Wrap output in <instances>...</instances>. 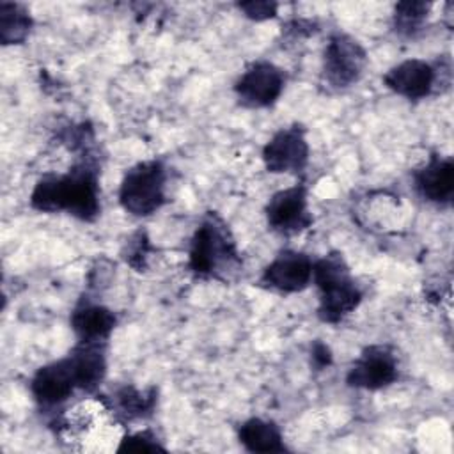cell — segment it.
I'll return each instance as SVG.
<instances>
[{"label": "cell", "mask_w": 454, "mask_h": 454, "mask_svg": "<svg viewBox=\"0 0 454 454\" xmlns=\"http://www.w3.org/2000/svg\"><path fill=\"white\" fill-rule=\"evenodd\" d=\"M101 163L96 153L80 154L64 174L41 176L28 197L30 207L39 213H66L80 222L92 223L101 215Z\"/></svg>", "instance_id": "obj_1"}, {"label": "cell", "mask_w": 454, "mask_h": 454, "mask_svg": "<svg viewBox=\"0 0 454 454\" xmlns=\"http://www.w3.org/2000/svg\"><path fill=\"white\" fill-rule=\"evenodd\" d=\"M188 270L204 280L231 282L243 270V259L229 223L215 211H207L188 248Z\"/></svg>", "instance_id": "obj_2"}, {"label": "cell", "mask_w": 454, "mask_h": 454, "mask_svg": "<svg viewBox=\"0 0 454 454\" xmlns=\"http://www.w3.org/2000/svg\"><path fill=\"white\" fill-rule=\"evenodd\" d=\"M312 284L317 289V317L326 325H339L353 314L364 300L351 268L340 252L332 250L314 261Z\"/></svg>", "instance_id": "obj_3"}, {"label": "cell", "mask_w": 454, "mask_h": 454, "mask_svg": "<svg viewBox=\"0 0 454 454\" xmlns=\"http://www.w3.org/2000/svg\"><path fill=\"white\" fill-rule=\"evenodd\" d=\"M168 170L161 160H144L129 167L119 184L121 207L137 218L151 216L167 202Z\"/></svg>", "instance_id": "obj_4"}, {"label": "cell", "mask_w": 454, "mask_h": 454, "mask_svg": "<svg viewBox=\"0 0 454 454\" xmlns=\"http://www.w3.org/2000/svg\"><path fill=\"white\" fill-rule=\"evenodd\" d=\"M450 60L426 62L422 59H408L392 66L383 74V85L394 94L408 99L420 101L434 94L440 87L450 85Z\"/></svg>", "instance_id": "obj_5"}, {"label": "cell", "mask_w": 454, "mask_h": 454, "mask_svg": "<svg viewBox=\"0 0 454 454\" xmlns=\"http://www.w3.org/2000/svg\"><path fill=\"white\" fill-rule=\"evenodd\" d=\"M365 48L349 34L335 30L328 35L323 64L321 83L333 92H342L353 87L367 67Z\"/></svg>", "instance_id": "obj_6"}, {"label": "cell", "mask_w": 454, "mask_h": 454, "mask_svg": "<svg viewBox=\"0 0 454 454\" xmlns=\"http://www.w3.org/2000/svg\"><path fill=\"white\" fill-rule=\"evenodd\" d=\"M286 87V73L270 60H255L236 78L232 90L245 108L273 106Z\"/></svg>", "instance_id": "obj_7"}, {"label": "cell", "mask_w": 454, "mask_h": 454, "mask_svg": "<svg viewBox=\"0 0 454 454\" xmlns=\"http://www.w3.org/2000/svg\"><path fill=\"white\" fill-rule=\"evenodd\" d=\"M264 216L268 229L280 236H296L307 231L314 218L309 209V188L303 181L275 192L266 207Z\"/></svg>", "instance_id": "obj_8"}, {"label": "cell", "mask_w": 454, "mask_h": 454, "mask_svg": "<svg viewBox=\"0 0 454 454\" xmlns=\"http://www.w3.org/2000/svg\"><path fill=\"white\" fill-rule=\"evenodd\" d=\"M399 378V362L392 346H365L346 372V383L358 390H383Z\"/></svg>", "instance_id": "obj_9"}, {"label": "cell", "mask_w": 454, "mask_h": 454, "mask_svg": "<svg viewBox=\"0 0 454 454\" xmlns=\"http://www.w3.org/2000/svg\"><path fill=\"white\" fill-rule=\"evenodd\" d=\"M310 147L303 124L293 122L280 128L264 144L261 158L270 174H301L309 165Z\"/></svg>", "instance_id": "obj_10"}, {"label": "cell", "mask_w": 454, "mask_h": 454, "mask_svg": "<svg viewBox=\"0 0 454 454\" xmlns=\"http://www.w3.org/2000/svg\"><path fill=\"white\" fill-rule=\"evenodd\" d=\"M312 266L314 259L305 252L284 248L264 266L259 286L280 294L300 293L312 284Z\"/></svg>", "instance_id": "obj_11"}, {"label": "cell", "mask_w": 454, "mask_h": 454, "mask_svg": "<svg viewBox=\"0 0 454 454\" xmlns=\"http://www.w3.org/2000/svg\"><path fill=\"white\" fill-rule=\"evenodd\" d=\"M417 195L438 207H449L454 197V161L450 156L433 153L426 163L411 170Z\"/></svg>", "instance_id": "obj_12"}, {"label": "cell", "mask_w": 454, "mask_h": 454, "mask_svg": "<svg viewBox=\"0 0 454 454\" xmlns=\"http://www.w3.org/2000/svg\"><path fill=\"white\" fill-rule=\"evenodd\" d=\"M28 387L35 404L44 411L57 410L76 392L74 380L64 356L39 367Z\"/></svg>", "instance_id": "obj_13"}, {"label": "cell", "mask_w": 454, "mask_h": 454, "mask_svg": "<svg viewBox=\"0 0 454 454\" xmlns=\"http://www.w3.org/2000/svg\"><path fill=\"white\" fill-rule=\"evenodd\" d=\"M106 348L108 342L76 340V344L64 356L74 380L76 390L92 394L105 381L108 371Z\"/></svg>", "instance_id": "obj_14"}, {"label": "cell", "mask_w": 454, "mask_h": 454, "mask_svg": "<svg viewBox=\"0 0 454 454\" xmlns=\"http://www.w3.org/2000/svg\"><path fill=\"white\" fill-rule=\"evenodd\" d=\"M69 323L78 340L108 342L117 325V316L106 305L83 294L73 307Z\"/></svg>", "instance_id": "obj_15"}, {"label": "cell", "mask_w": 454, "mask_h": 454, "mask_svg": "<svg viewBox=\"0 0 454 454\" xmlns=\"http://www.w3.org/2000/svg\"><path fill=\"white\" fill-rule=\"evenodd\" d=\"M158 403V390L154 387L140 390L133 385L117 387L112 395L103 399L105 408L122 422L147 419L154 413Z\"/></svg>", "instance_id": "obj_16"}, {"label": "cell", "mask_w": 454, "mask_h": 454, "mask_svg": "<svg viewBox=\"0 0 454 454\" xmlns=\"http://www.w3.org/2000/svg\"><path fill=\"white\" fill-rule=\"evenodd\" d=\"M238 440L248 452H286L287 447L284 443L282 429L268 419L250 417L243 420L236 429Z\"/></svg>", "instance_id": "obj_17"}, {"label": "cell", "mask_w": 454, "mask_h": 454, "mask_svg": "<svg viewBox=\"0 0 454 454\" xmlns=\"http://www.w3.org/2000/svg\"><path fill=\"white\" fill-rule=\"evenodd\" d=\"M34 20L25 5L0 2V43L4 46L23 44L30 35Z\"/></svg>", "instance_id": "obj_18"}, {"label": "cell", "mask_w": 454, "mask_h": 454, "mask_svg": "<svg viewBox=\"0 0 454 454\" xmlns=\"http://www.w3.org/2000/svg\"><path fill=\"white\" fill-rule=\"evenodd\" d=\"M433 4L429 2H397L392 12V28L397 35L413 39L424 30Z\"/></svg>", "instance_id": "obj_19"}, {"label": "cell", "mask_w": 454, "mask_h": 454, "mask_svg": "<svg viewBox=\"0 0 454 454\" xmlns=\"http://www.w3.org/2000/svg\"><path fill=\"white\" fill-rule=\"evenodd\" d=\"M151 250H153V247L149 243L145 231L138 229L126 241V245L122 248V257H124L126 264H129L135 271H145Z\"/></svg>", "instance_id": "obj_20"}, {"label": "cell", "mask_w": 454, "mask_h": 454, "mask_svg": "<svg viewBox=\"0 0 454 454\" xmlns=\"http://www.w3.org/2000/svg\"><path fill=\"white\" fill-rule=\"evenodd\" d=\"M149 450H165V445L151 429L126 433L121 438L117 447V452H149Z\"/></svg>", "instance_id": "obj_21"}, {"label": "cell", "mask_w": 454, "mask_h": 454, "mask_svg": "<svg viewBox=\"0 0 454 454\" xmlns=\"http://www.w3.org/2000/svg\"><path fill=\"white\" fill-rule=\"evenodd\" d=\"M236 7L243 12L245 18L252 21H266L277 16L278 4L268 0H252V2H239Z\"/></svg>", "instance_id": "obj_22"}, {"label": "cell", "mask_w": 454, "mask_h": 454, "mask_svg": "<svg viewBox=\"0 0 454 454\" xmlns=\"http://www.w3.org/2000/svg\"><path fill=\"white\" fill-rule=\"evenodd\" d=\"M310 362H312L314 369H317V371L326 369L332 364V351H330V348L325 342L316 340L312 344V348H310Z\"/></svg>", "instance_id": "obj_23"}]
</instances>
